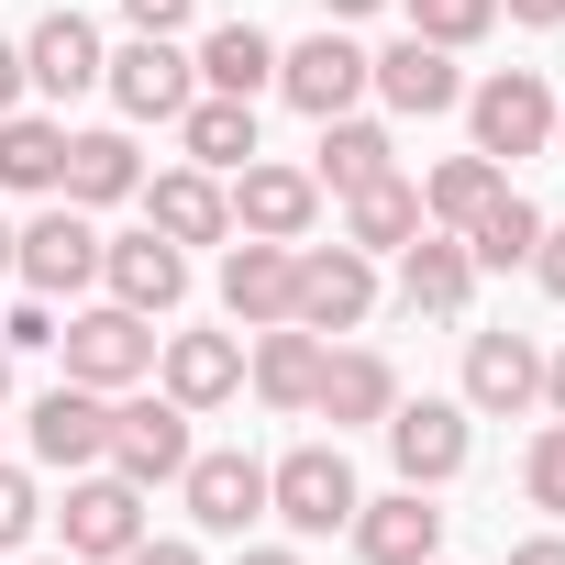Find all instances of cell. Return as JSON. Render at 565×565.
<instances>
[{"label": "cell", "instance_id": "cell-1", "mask_svg": "<svg viewBox=\"0 0 565 565\" xmlns=\"http://www.w3.org/2000/svg\"><path fill=\"white\" fill-rule=\"evenodd\" d=\"M266 510L289 521V532H344L355 521V466H344V444H300V455H277L266 466Z\"/></svg>", "mask_w": 565, "mask_h": 565}, {"label": "cell", "instance_id": "cell-2", "mask_svg": "<svg viewBox=\"0 0 565 565\" xmlns=\"http://www.w3.org/2000/svg\"><path fill=\"white\" fill-rule=\"evenodd\" d=\"M12 277H23L34 300H67V289H89V277H100V233H89V211H78V200L34 211V222L12 233Z\"/></svg>", "mask_w": 565, "mask_h": 565}, {"label": "cell", "instance_id": "cell-3", "mask_svg": "<svg viewBox=\"0 0 565 565\" xmlns=\"http://www.w3.org/2000/svg\"><path fill=\"white\" fill-rule=\"evenodd\" d=\"M366 311H377V266L355 244H311L300 255V289H289V322L300 333H355Z\"/></svg>", "mask_w": 565, "mask_h": 565}, {"label": "cell", "instance_id": "cell-4", "mask_svg": "<svg viewBox=\"0 0 565 565\" xmlns=\"http://www.w3.org/2000/svg\"><path fill=\"white\" fill-rule=\"evenodd\" d=\"M466 111H477V156H488V167H510V156H543V145H554V89H543L532 67H499Z\"/></svg>", "mask_w": 565, "mask_h": 565}, {"label": "cell", "instance_id": "cell-5", "mask_svg": "<svg viewBox=\"0 0 565 565\" xmlns=\"http://www.w3.org/2000/svg\"><path fill=\"white\" fill-rule=\"evenodd\" d=\"M56 344H67V377H78V388H134V377L156 366V322L122 311V300H111V311H78Z\"/></svg>", "mask_w": 565, "mask_h": 565}, {"label": "cell", "instance_id": "cell-6", "mask_svg": "<svg viewBox=\"0 0 565 565\" xmlns=\"http://www.w3.org/2000/svg\"><path fill=\"white\" fill-rule=\"evenodd\" d=\"M134 543H145V488L78 466V488H67V554H78V565H122Z\"/></svg>", "mask_w": 565, "mask_h": 565}, {"label": "cell", "instance_id": "cell-7", "mask_svg": "<svg viewBox=\"0 0 565 565\" xmlns=\"http://www.w3.org/2000/svg\"><path fill=\"white\" fill-rule=\"evenodd\" d=\"M111 477H134V488H167L178 466H189V411L178 399H122L111 411V455H100Z\"/></svg>", "mask_w": 565, "mask_h": 565}, {"label": "cell", "instance_id": "cell-8", "mask_svg": "<svg viewBox=\"0 0 565 565\" xmlns=\"http://www.w3.org/2000/svg\"><path fill=\"white\" fill-rule=\"evenodd\" d=\"M388 455H399V488L466 477V411L455 399H388Z\"/></svg>", "mask_w": 565, "mask_h": 565}, {"label": "cell", "instance_id": "cell-9", "mask_svg": "<svg viewBox=\"0 0 565 565\" xmlns=\"http://www.w3.org/2000/svg\"><path fill=\"white\" fill-rule=\"evenodd\" d=\"M100 78H111V100H122L134 122H178V111H189V56H178V34H134L122 56H100Z\"/></svg>", "mask_w": 565, "mask_h": 565}, {"label": "cell", "instance_id": "cell-10", "mask_svg": "<svg viewBox=\"0 0 565 565\" xmlns=\"http://www.w3.org/2000/svg\"><path fill=\"white\" fill-rule=\"evenodd\" d=\"M100 455H111V388H78V377L45 388V399H34V466H67V477H78V466H100Z\"/></svg>", "mask_w": 565, "mask_h": 565}, {"label": "cell", "instance_id": "cell-11", "mask_svg": "<svg viewBox=\"0 0 565 565\" xmlns=\"http://www.w3.org/2000/svg\"><path fill=\"white\" fill-rule=\"evenodd\" d=\"M233 222H244V233H266V244H300V233L322 222V178H311V167H266V156H244Z\"/></svg>", "mask_w": 565, "mask_h": 565}, {"label": "cell", "instance_id": "cell-12", "mask_svg": "<svg viewBox=\"0 0 565 565\" xmlns=\"http://www.w3.org/2000/svg\"><path fill=\"white\" fill-rule=\"evenodd\" d=\"M100 277H111V300H122V311H145V322L189 300V255H178L156 222H145V233H122V244H100Z\"/></svg>", "mask_w": 565, "mask_h": 565}, {"label": "cell", "instance_id": "cell-13", "mask_svg": "<svg viewBox=\"0 0 565 565\" xmlns=\"http://www.w3.org/2000/svg\"><path fill=\"white\" fill-rule=\"evenodd\" d=\"M289 289H300V244H266V233H244L233 255H222V311L233 322H289Z\"/></svg>", "mask_w": 565, "mask_h": 565}, {"label": "cell", "instance_id": "cell-14", "mask_svg": "<svg viewBox=\"0 0 565 565\" xmlns=\"http://www.w3.org/2000/svg\"><path fill=\"white\" fill-rule=\"evenodd\" d=\"M466 289H477L466 233H433V222H422V233L399 244V300H411L422 322H455V311H466Z\"/></svg>", "mask_w": 565, "mask_h": 565}, {"label": "cell", "instance_id": "cell-15", "mask_svg": "<svg viewBox=\"0 0 565 565\" xmlns=\"http://www.w3.org/2000/svg\"><path fill=\"white\" fill-rule=\"evenodd\" d=\"M277 89H289L311 122H333V111H355V100H366V56H355L344 34H311V45L277 56Z\"/></svg>", "mask_w": 565, "mask_h": 565}, {"label": "cell", "instance_id": "cell-16", "mask_svg": "<svg viewBox=\"0 0 565 565\" xmlns=\"http://www.w3.org/2000/svg\"><path fill=\"white\" fill-rule=\"evenodd\" d=\"M366 89H388V111H455L466 100L455 45H422V34H399L388 56H366Z\"/></svg>", "mask_w": 565, "mask_h": 565}, {"label": "cell", "instance_id": "cell-17", "mask_svg": "<svg viewBox=\"0 0 565 565\" xmlns=\"http://www.w3.org/2000/svg\"><path fill=\"white\" fill-rule=\"evenodd\" d=\"M178 488H189V521H200V532H244V521L266 510V466H255V455H189Z\"/></svg>", "mask_w": 565, "mask_h": 565}, {"label": "cell", "instance_id": "cell-18", "mask_svg": "<svg viewBox=\"0 0 565 565\" xmlns=\"http://www.w3.org/2000/svg\"><path fill=\"white\" fill-rule=\"evenodd\" d=\"M433 543H444V510H433L422 488L355 499V554H366V565H433Z\"/></svg>", "mask_w": 565, "mask_h": 565}, {"label": "cell", "instance_id": "cell-19", "mask_svg": "<svg viewBox=\"0 0 565 565\" xmlns=\"http://www.w3.org/2000/svg\"><path fill=\"white\" fill-rule=\"evenodd\" d=\"M23 78H34L45 100H78V89H100V34H89L78 12H45V23H34V45H23Z\"/></svg>", "mask_w": 565, "mask_h": 565}, {"label": "cell", "instance_id": "cell-20", "mask_svg": "<svg viewBox=\"0 0 565 565\" xmlns=\"http://www.w3.org/2000/svg\"><path fill=\"white\" fill-rule=\"evenodd\" d=\"M145 189V156H134V134H67V178H56V200H78V211H111V200H134Z\"/></svg>", "mask_w": 565, "mask_h": 565}, {"label": "cell", "instance_id": "cell-21", "mask_svg": "<svg viewBox=\"0 0 565 565\" xmlns=\"http://www.w3.org/2000/svg\"><path fill=\"white\" fill-rule=\"evenodd\" d=\"M145 222H156L167 244H222V233H233V200L211 189V167H167V178L145 189Z\"/></svg>", "mask_w": 565, "mask_h": 565}, {"label": "cell", "instance_id": "cell-22", "mask_svg": "<svg viewBox=\"0 0 565 565\" xmlns=\"http://www.w3.org/2000/svg\"><path fill=\"white\" fill-rule=\"evenodd\" d=\"M244 388V344L233 333H167V399L178 411H222Z\"/></svg>", "mask_w": 565, "mask_h": 565}, {"label": "cell", "instance_id": "cell-23", "mask_svg": "<svg viewBox=\"0 0 565 565\" xmlns=\"http://www.w3.org/2000/svg\"><path fill=\"white\" fill-rule=\"evenodd\" d=\"M543 399V355L521 333H477L466 344V411H532Z\"/></svg>", "mask_w": 565, "mask_h": 565}, {"label": "cell", "instance_id": "cell-24", "mask_svg": "<svg viewBox=\"0 0 565 565\" xmlns=\"http://www.w3.org/2000/svg\"><path fill=\"white\" fill-rule=\"evenodd\" d=\"M56 178H67V122H45V111H0V189L56 200Z\"/></svg>", "mask_w": 565, "mask_h": 565}, {"label": "cell", "instance_id": "cell-25", "mask_svg": "<svg viewBox=\"0 0 565 565\" xmlns=\"http://www.w3.org/2000/svg\"><path fill=\"white\" fill-rule=\"evenodd\" d=\"M311 178L355 200V189H377V178H399V145H388L377 122H355V111H333V122H322V167H311Z\"/></svg>", "mask_w": 565, "mask_h": 565}, {"label": "cell", "instance_id": "cell-26", "mask_svg": "<svg viewBox=\"0 0 565 565\" xmlns=\"http://www.w3.org/2000/svg\"><path fill=\"white\" fill-rule=\"evenodd\" d=\"M388 399H399L388 355H322V377H311V411L322 422H388Z\"/></svg>", "mask_w": 565, "mask_h": 565}, {"label": "cell", "instance_id": "cell-27", "mask_svg": "<svg viewBox=\"0 0 565 565\" xmlns=\"http://www.w3.org/2000/svg\"><path fill=\"white\" fill-rule=\"evenodd\" d=\"M311 377H322V333L266 322V344H255V399H266V411H311Z\"/></svg>", "mask_w": 565, "mask_h": 565}, {"label": "cell", "instance_id": "cell-28", "mask_svg": "<svg viewBox=\"0 0 565 565\" xmlns=\"http://www.w3.org/2000/svg\"><path fill=\"white\" fill-rule=\"evenodd\" d=\"M189 67H200V78H211L222 100H255V89H277V45H266L255 23H222V34H211V45H200Z\"/></svg>", "mask_w": 565, "mask_h": 565}, {"label": "cell", "instance_id": "cell-29", "mask_svg": "<svg viewBox=\"0 0 565 565\" xmlns=\"http://www.w3.org/2000/svg\"><path fill=\"white\" fill-rule=\"evenodd\" d=\"M411 233H422V189H411V178H377V189L344 200V244H355V255H388V244H411Z\"/></svg>", "mask_w": 565, "mask_h": 565}, {"label": "cell", "instance_id": "cell-30", "mask_svg": "<svg viewBox=\"0 0 565 565\" xmlns=\"http://www.w3.org/2000/svg\"><path fill=\"white\" fill-rule=\"evenodd\" d=\"M532 244H543V211L499 178V189H488V211L466 222V255H477V266H532Z\"/></svg>", "mask_w": 565, "mask_h": 565}, {"label": "cell", "instance_id": "cell-31", "mask_svg": "<svg viewBox=\"0 0 565 565\" xmlns=\"http://www.w3.org/2000/svg\"><path fill=\"white\" fill-rule=\"evenodd\" d=\"M178 134H189V167H244L255 156V100H222L211 89V100L178 111Z\"/></svg>", "mask_w": 565, "mask_h": 565}, {"label": "cell", "instance_id": "cell-32", "mask_svg": "<svg viewBox=\"0 0 565 565\" xmlns=\"http://www.w3.org/2000/svg\"><path fill=\"white\" fill-rule=\"evenodd\" d=\"M488 189H499V167H488V156H444V167L422 178V222H444V233H466V222L488 211Z\"/></svg>", "mask_w": 565, "mask_h": 565}, {"label": "cell", "instance_id": "cell-33", "mask_svg": "<svg viewBox=\"0 0 565 565\" xmlns=\"http://www.w3.org/2000/svg\"><path fill=\"white\" fill-rule=\"evenodd\" d=\"M499 23V0H411V34L422 45H477Z\"/></svg>", "mask_w": 565, "mask_h": 565}, {"label": "cell", "instance_id": "cell-34", "mask_svg": "<svg viewBox=\"0 0 565 565\" xmlns=\"http://www.w3.org/2000/svg\"><path fill=\"white\" fill-rule=\"evenodd\" d=\"M521 488H532V510H565V422H543V433H532Z\"/></svg>", "mask_w": 565, "mask_h": 565}, {"label": "cell", "instance_id": "cell-35", "mask_svg": "<svg viewBox=\"0 0 565 565\" xmlns=\"http://www.w3.org/2000/svg\"><path fill=\"white\" fill-rule=\"evenodd\" d=\"M23 532H34V477H23V466H0V554H12Z\"/></svg>", "mask_w": 565, "mask_h": 565}, {"label": "cell", "instance_id": "cell-36", "mask_svg": "<svg viewBox=\"0 0 565 565\" xmlns=\"http://www.w3.org/2000/svg\"><path fill=\"white\" fill-rule=\"evenodd\" d=\"M0 344H23V355H34V344H56V311H45V300H23L12 322H0Z\"/></svg>", "mask_w": 565, "mask_h": 565}, {"label": "cell", "instance_id": "cell-37", "mask_svg": "<svg viewBox=\"0 0 565 565\" xmlns=\"http://www.w3.org/2000/svg\"><path fill=\"white\" fill-rule=\"evenodd\" d=\"M122 23H134V34H178V23H189V0H122Z\"/></svg>", "mask_w": 565, "mask_h": 565}, {"label": "cell", "instance_id": "cell-38", "mask_svg": "<svg viewBox=\"0 0 565 565\" xmlns=\"http://www.w3.org/2000/svg\"><path fill=\"white\" fill-rule=\"evenodd\" d=\"M532 277H543V289L565 300V222H543V244H532Z\"/></svg>", "mask_w": 565, "mask_h": 565}, {"label": "cell", "instance_id": "cell-39", "mask_svg": "<svg viewBox=\"0 0 565 565\" xmlns=\"http://www.w3.org/2000/svg\"><path fill=\"white\" fill-rule=\"evenodd\" d=\"M0 111H23V45H0Z\"/></svg>", "mask_w": 565, "mask_h": 565}, {"label": "cell", "instance_id": "cell-40", "mask_svg": "<svg viewBox=\"0 0 565 565\" xmlns=\"http://www.w3.org/2000/svg\"><path fill=\"white\" fill-rule=\"evenodd\" d=\"M122 565H200V554H189V543H134Z\"/></svg>", "mask_w": 565, "mask_h": 565}, {"label": "cell", "instance_id": "cell-41", "mask_svg": "<svg viewBox=\"0 0 565 565\" xmlns=\"http://www.w3.org/2000/svg\"><path fill=\"white\" fill-rule=\"evenodd\" d=\"M510 565H565V532H543V543H510Z\"/></svg>", "mask_w": 565, "mask_h": 565}, {"label": "cell", "instance_id": "cell-42", "mask_svg": "<svg viewBox=\"0 0 565 565\" xmlns=\"http://www.w3.org/2000/svg\"><path fill=\"white\" fill-rule=\"evenodd\" d=\"M499 12H521V23H565V0H499Z\"/></svg>", "mask_w": 565, "mask_h": 565}, {"label": "cell", "instance_id": "cell-43", "mask_svg": "<svg viewBox=\"0 0 565 565\" xmlns=\"http://www.w3.org/2000/svg\"><path fill=\"white\" fill-rule=\"evenodd\" d=\"M543 399H554V422H565V355H554V366H543Z\"/></svg>", "mask_w": 565, "mask_h": 565}, {"label": "cell", "instance_id": "cell-44", "mask_svg": "<svg viewBox=\"0 0 565 565\" xmlns=\"http://www.w3.org/2000/svg\"><path fill=\"white\" fill-rule=\"evenodd\" d=\"M322 12H333V23H355V12H377V0H322Z\"/></svg>", "mask_w": 565, "mask_h": 565}, {"label": "cell", "instance_id": "cell-45", "mask_svg": "<svg viewBox=\"0 0 565 565\" xmlns=\"http://www.w3.org/2000/svg\"><path fill=\"white\" fill-rule=\"evenodd\" d=\"M233 565H300V554H233Z\"/></svg>", "mask_w": 565, "mask_h": 565}, {"label": "cell", "instance_id": "cell-46", "mask_svg": "<svg viewBox=\"0 0 565 565\" xmlns=\"http://www.w3.org/2000/svg\"><path fill=\"white\" fill-rule=\"evenodd\" d=\"M0 277H12V222H0Z\"/></svg>", "mask_w": 565, "mask_h": 565}, {"label": "cell", "instance_id": "cell-47", "mask_svg": "<svg viewBox=\"0 0 565 565\" xmlns=\"http://www.w3.org/2000/svg\"><path fill=\"white\" fill-rule=\"evenodd\" d=\"M554 145H565V100H554Z\"/></svg>", "mask_w": 565, "mask_h": 565}, {"label": "cell", "instance_id": "cell-48", "mask_svg": "<svg viewBox=\"0 0 565 565\" xmlns=\"http://www.w3.org/2000/svg\"><path fill=\"white\" fill-rule=\"evenodd\" d=\"M56 565H78V554H56Z\"/></svg>", "mask_w": 565, "mask_h": 565}, {"label": "cell", "instance_id": "cell-49", "mask_svg": "<svg viewBox=\"0 0 565 565\" xmlns=\"http://www.w3.org/2000/svg\"><path fill=\"white\" fill-rule=\"evenodd\" d=\"M433 565H444V554H433Z\"/></svg>", "mask_w": 565, "mask_h": 565}]
</instances>
